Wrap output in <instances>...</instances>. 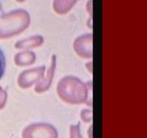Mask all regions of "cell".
<instances>
[{"instance_id":"cell-1","label":"cell","mask_w":147,"mask_h":138,"mask_svg":"<svg viewBox=\"0 0 147 138\" xmlns=\"http://www.w3.org/2000/svg\"><path fill=\"white\" fill-rule=\"evenodd\" d=\"M57 96L69 104H82L88 96L87 86L78 77L67 76L60 79L57 85Z\"/></svg>"},{"instance_id":"cell-14","label":"cell","mask_w":147,"mask_h":138,"mask_svg":"<svg viewBox=\"0 0 147 138\" xmlns=\"http://www.w3.org/2000/svg\"><path fill=\"white\" fill-rule=\"evenodd\" d=\"M86 68H87L88 70L90 72V73H92V69H93V64H92V62H88L86 63Z\"/></svg>"},{"instance_id":"cell-11","label":"cell","mask_w":147,"mask_h":138,"mask_svg":"<svg viewBox=\"0 0 147 138\" xmlns=\"http://www.w3.org/2000/svg\"><path fill=\"white\" fill-rule=\"evenodd\" d=\"M70 138H82L80 124H73L70 126Z\"/></svg>"},{"instance_id":"cell-4","label":"cell","mask_w":147,"mask_h":138,"mask_svg":"<svg viewBox=\"0 0 147 138\" xmlns=\"http://www.w3.org/2000/svg\"><path fill=\"white\" fill-rule=\"evenodd\" d=\"M45 73V66H39L24 70L17 78V84L21 89H30L42 79Z\"/></svg>"},{"instance_id":"cell-12","label":"cell","mask_w":147,"mask_h":138,"mask_svg":"<svg viewBox=\"0 0 147 138\" xmlns=\"http://www.w3.org/2000/svg\"><path fill=\"white\" fill-rule=\"evenodd\" d=\"M7 99V93L5 90L0 86V110L5 106Z\"/></svg>"},{"instance_id":"cell-10","label":"cell","mask_w":147,"mask_h":138,"mask_svg":"<svg viewBox=\"0 0 147 138\" xmlns=\"http://www.w3.org/2000/svg\"><path fill=\"white\" fill-rule=\"evenodd\" d=\"M80 118L85 123H90L93 119V112L90 109H83L80 112Z\"/></svg>"},{"instance_id":"cell-15","label":"cell","mask_w":147,"mask_h":138,"mask_svg":"<svg viewBox=\"0 0 147 138\" xmlns=\"http://www.w3.org/2000/svg\"><path fill=\"white\" fill-rule=\"evenodd\" d=\"M90 134V137L92 138V126H90V127L88 129V135Z\"/></svg>"},{"instance_id":"cell-13","label":"cell","mask_w":147,"mask_h":138,"mask_svg":"<svg viewBox=\"0 0 147 138\" xmlns=\"http://www.w3.org/2000/svg\"><path fill=\"white\" fill-rule=\"evenodd\" d=\"M5 70V58L2 51L0 50V79L2 78Z\"/></svg>"},{"instance_id":"cell-9","label":"cell","mask_w":147,"mask_h":138,"mask_svg":"<svg viewBox=\"0 0 147 138\" xmlns=\"http://www.w3.org/2000/svg\"><path fill=\"white\" fill-rule=\"evenodd\" d=\"M78 0H54L53 9L58 14H65L70 11Z\"/></svg>"},{"instance_id":"cell-5","label":"cell","mask_w":147,"mask_h":138,"mask_svg":"<svg viewBox=\"0 0 147 138\" xmlns=\"http://www.w3.org/2000/svg\"><path fill=\"white\" fill-rule=\"evenodd\" d=\"M73 50L78 56L83 59L93 57V34L91 33L82 34L73 43Z\"/></svg>"},{"instance_id":"cell-2","label":"cell","mask_w":147,"mask_h":138,"mask_svg":"<svg viewBox=\"0 0 147 138\" xmlns=\"http://www.w3.org/2000/svg\"><path fill=\"white\" fill-rule=\"evenodd\" d=\"M26 10L16 9L0 17V39H7L22 32L30 24Z\"/></svg>"},{"instance_id":"cell-8","label":"cell","mask_w":147,"mask_h":138,"mask_svg":"<svg viewBox=\"0 0 147 138\" xmlns=\"http://www.w3.org/2000/svg\"><path fill=\"white\" fill-rule=\"evenodd\" d=\"M36 55L34 52L30 50H24L19 52L14 55V64L17 66L24 67V66H31L35 62Z\"/></svg>"},{"instance_id":"cell-6","label":"cell","mask_w":147,"mask_h":138,"mask_svg":"<svg viewBox=\"0 0 147 138\" xmlns=\"http://www.w3.org/2000/svg\"><path fill=\"white\" fill-rule=\"evenodd\" d=\"M56 65H57V57L55 55H53L50 60V65L49 68L46 72L45 76L42 78L40 82L37 83L34 86V91L37 93H42L47 91L51 86L53 83V78L55 73Z\"/></svg>"},{"instance_id":"cell-16","label":"cell","mask_w":147,"mask_h":138,"mask_svg":"<svg viewBox=\"0 0 147 138\" xmlns=\"http://www.w3.org/2000/svg\"><path fill=\"white\" fill-rule=\"evenodd\" d=\"M16 1H17V2H20V3H21V2H23V1H25V0H16Z\"/></svg>"},{"instance_id":"cell-7","label":"cell","mask_w":147,"mask_h":138,"mask_svg":"<svg viewBox=\"0 0 147 138\" xmlns=\"http://www.w3.org/2000/svg\"><path fill=\"white\" fill-rule=\"evenodd\" d=\"M44 43V38L41 35H34L27 38L19 40L14 44V47L17 49H28L34 48L41 46Z\"/></svg>"},{"instance_id":"cell-3","label":"cell","mask_w":147,"mask_h":138,"mask_svg":"<svg viewBox=\"0 0 147 138\" xmlns=\"http://www.w3.org/2000/svg\"><path fill=\"white\" fill-rule=\"evenodd\" d=\"M22 138H58V132L50 124L35 122L24 128Z\"/></svg>"}]
</instances>
